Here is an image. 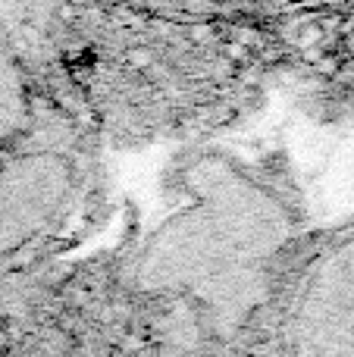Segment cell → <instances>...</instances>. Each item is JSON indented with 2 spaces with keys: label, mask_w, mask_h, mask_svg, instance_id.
I'll list each match as a JSON object with an SVG mask.
<instances>
[{
  "label": "cell",
  "mask_w": 354,
  "mask_h": 357,
  "mask_svg": "<svg viewBox=\"0 0 354 357\" xmlns=\"http://www.w3.org/2000/svg\"><path fill=\"white\" fill-rule=\"evenodd\" d=\"M301 229L298 195L270 163L198 144L163 176L123 289L160 348L226 351L261 333Z\"/></svg>",
  "instance_id": "obj_1"
},
{
  "label": "cell",
  "mask_w": 354,
  "mask_h": 357,
  "mask_svg": "<svg viewBox=\"0 0 354 357\" xmlns=\"http://www.w3.org/2000/svg\"><path fill=\"white\" fill-rule=\"evenodd\" d=\"M104 207V148L85 107L0 38V279L75 251Z\"/></svg>",
  "instance_id": "obj_2"
},
{
  "label": "cell",
  "mask_w": 354,
  "mask_h": 357,
  "mask_svg": "<svg viewBox=\"0 0 354 357\" xmlns=\"http://www.w3.org/2000/svg\"><path fill=\"white\" fill-rule=\"evenodd\" d=\"M261 333L288 354H354V226L292 254Z\"/></svg>",
  "instance_id": "obj_3"
}]
</instances>
